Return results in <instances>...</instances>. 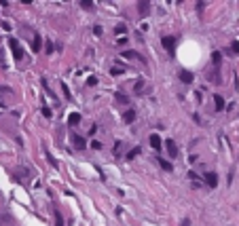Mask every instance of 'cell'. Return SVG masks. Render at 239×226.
Returning <instances> with one entry per match:
<instances>
[{
    "instance_id": "1",
    "label": "cell",
    "mask_w": 239,
    "mask_h": 226,
    "mask_svg": "<svg viewBox=\"0 0 239 226\" xmlns=\"http://www.w3.org/2000/svg\"><path fill=\"white\" fill-rule=\"evenodd\" d=\"M9 47H11V51H13V59L15 61H21L25 57L24 49H21V42H19L17 38H11V40H9Z\"/></svg>"
},
{
    "instance_id": "2",
    "label": "cell",
    "mask_w": 239,
    "mask_h": 226,
    "mask_svg": "<svg viewBox=\"0 0 239 226\" xmlns=\"http://www.w3.org/2000/svg\"><path fill=\"white\" fill-rule=\"evenodd\" d=\"M161 45H163V49L174 57V51H176V38H174V36H163V38H161Z\"/></svg>"
},
{
    "instance_id": "3",
    "label": "cell",
    "mask_w": 239,
    "mask_h": 226,
    "mask_svg": "<svg viewBox=\"0 0 239 226\" xmlns=\"http://www.w3.org/2000/svg\"><path fill=\"white\" fill-rule=\"evenodd\" d=\"M165 150H167L169 159H176L178 156V146H176L174 140H165Z\"/></svg>"
},
{
    "instance_id": "4",
    "label": "cell",
    "mask_w": 239,
    "mask_h": 226,
    "mask_svg": "<svg viewBox=\"0 0 239 226\" xmlns=\"http://www.w3.org/2000/svg\"><path fill=\"white\" fill-rule=\"evenodd\" d=\"M205 184H207L210 188H216V186H218V176H216L214 171L205 173Z\"/></svg>"
},
{
    "instance_id": "5",
    "label": "cell",
    "mask_w": 239,
    "mask_h": 226,
    "mask_svg": "<svg viewBox=\"0 0 239 226\" xmlns=\"http://www.w3.org/2000/svg\"><path fill=\"white\" fill-rule=\"evenodd\" d=\"M138 13H140V17H146L150 13V4L148 2H138Z\"/></svg>"
},
{
    "instance_id": "6",
    "label": "cell",
    "mask_w": 239,
    "mask_h": 226,
    "mask_svg": "<svg viewBox=\"0 0 239 226\" xmlns=\"http://www.w3.org/2000/svg\"><path fill=\"white\" fill-rule=\"evenodd\" d=\"M72 142H74V146H76L78 150H83V148H87V144H85V140L81 137V135H76V133H72Z\"/></svg>"
},
{
    "instance_id": "7",
    "label": "cell",
    "mask_w": 239,
    "mask_h": 226,
    "mask_svg": "<svg viewBox=\"0 0 239 226\" xmlns=\"http://www.w3.org/2000/svg\"><path fill=\"white\" fill-rule=\"evenodd\" d=\"M40 49H42V38H40V34H34V40H32V51L38 53Z\"/></svg>"
},
{
    "instance_id": "8",
    "label": "cell",
    "mask_w": 239,
    "mask_h": 226,
    "mask_svg": "<svg viewBox=\"0 0 239 226\" xmlns=\"http://www.w3.org/2000/svg\"><path fill=\"white\" fill-rule=\"evenodd\" d=\"M123 120H125V123H133V120H135V110H133V108L125 110V112H123Z\"/></svg>"
},
{
    "instance_id": "9",
    "label": "cell",
    "mask_w": 239,
    "mask_h": 226,
    "mask_svg": "<svg viewBox=\"0 0 239 226\" xmlns=\"http://www.w3.org/2000/svg\"><path fill=\"white\" fill-rule=\"evenodd\" d=\"M180 80H182V83H193V74L188 70H180Z\"/></svg>"
},
{
    "instance_id": "10",
    "label": "cell",
    "mask_w": 239,
    "mask_h": 226,
    "mask_svg": "<svg viewBox=\"0 0 239 226\" xmlns=\"http://www.w3.org/2000/svg\"><path fill=\"white\" fill-rule=\"evenodd\" d=\"M148 140H150V146H153L155 150H159V148H161V137H159L157 133H153V135H150Z\"/></svg>"
},
{
    "instance_id": "11",
    "label": "cell",
    "mask_w": 239,
    "mask_h": 226,
    "mask_svg": "<svg viewBox=\"0 0 239 226\" xmlns=\"http://www.w3.org/2000/svg\"><path fill=\"white\" fill-rule=\"evenodd\" d=\"M214 106H216V110H224V97L214 95Z\"/></svg>"
},
{
    "instance_id": "12",
    "label": "cell",
    "mask_w": 239,
    "mask_h": 226,
    "mask_svg": "<svg viewBox=\"0 0 239 226\" xmlns=\"http://www.w3.org/2000/svg\"><path fill=\"white\" fill-rule=\"evenodd\" d=\"M133 93H138V95L144 93V80H142V78H138V80H135V85H133Z\"/></svg>"
},
{
    "instance_id": "13",
    "label": "cell",
    "mask_w": 239,
    "mask_h": 226,
    "mask_svg": "<svg viewBox=\"0 0 239 226\" xmlns=\"http://www.w3.org/2000/svg\"><path fill=\"white\" fill-rule=\"evenodd\" d=\"M140 152H142V148H140V146H135L133 150H129V152H127V156H125V159H127V161H133V159L140 154Z\"/></svg>"
},
{
    "instance_id": "14",
    "label": "cell",
    "mask_w": 239,
    "mask_h": 226,
    "mask_svg": "<svg viewBox=\"0 0 239 226\" xmlns=\"http://www.w3.org/2000/svg\"><path fill=\"white\" fill-rule=\"evenodd\" d=\"M81 123V114L78 112H72L70 116H68V125H78Z\"/></svg>"
},
{
    "instance_id": "15",
    "label": "cell",
    "mask_w": 239,
    "mask_h": 226,
    "mask_svg": "<svg viewBox=\"0 0 239 226\" xmlns=\"http://www.w3.org/2000/svg\"><path fill=\"white\" fill-rule=\"evenodd\" d=\"M121 57H127V59H142L140 57V53H135V51H123V55Z\"/></svg>"
},
{
    "instance_id": "16",
    "label": "cell",
    "mask_w": 239,
    "mask_h": 226,
    "mask_svg": "<svg viewBox=\"0 0 239 226\" xmlns=\"http://www.w3.org/2000/svg\"><path fill=\"white\" fill-rule=\"evenodd\" d=\"M114 99H117L119 104H129V97L125 95V93H114Z\"/></svg>"
},
{
    "instance_id": "17",
    "label": "cell",
    "mask_w": 239,
    "mask_h": 226,
    "mask_svg": "<svg viewBox=\"0 0 239 226\" xmlns=\"http://www.w3.org/2000/svg\"><path fill=\"white\" fill-rule=\"evenodd\" d=\"M157 161H159V165L163 167L165 171H171V169H174V167H171V163H169V161H165V159H157Z\"/></svg>"
},
{
    "instance_id": "18",
    "label": "cell",
    "mask_w": 239,
    "mask_h": 226,
    "mask_svg": "<svg viewBox=\"0 0 239 226\" xmlns=\"http://www.w3.org/2000/svg\"><path fill=\"white\" fill-rule=\"evenodd\" d=\"M55 226H64V218H61L60 209H55Z\"/></svg>"
},
{
    "instance_id": "19",
    "label": "cell",
    "mask_w": 239,
    "mask_h": 226,
    "mask_svg": "<svg viewBox=\"0 0 239 226\" xmlns=\"http://www.w3.org/2000/svg\"><path fill=\"white\" fill-rule=\"evenodd\" d=\"M110 74H112V76H119V74H123V68H121V66H112V68H110Z\"/></svg>"
},
{
    "instance_id": "20",
    "label": "cell",
    "mask_w": 239,
    "mask_h": 226,
    "mask_svg": "<svg viewBox=\"0 0 239 226\" xmlns=\"http://www.w3.org/2000/svg\"><path fill=\"white\" fill-rule=\"evenodd\" d=\"M220 59H222V55H220L218 51H214V53H212V61H214L216 66H218V63H220Z\"/></svg>"
},
{
    "instance_id": "21",
    "label": "cell",
    "mask_w": 239,
    "mask_h": 226,
    "mask_svg": "<svg viewBox=\"0 0 239 226\" xmlns=\"http://www.w3.org/2000/svg\"><path fill=\"white\" fill-rule=\"evenodd\" d=\"M231 53H237V55H239V40H233V45H231Z\"/></svg>"
},
{
    "instance_id": "22",
    "label": "cell",
    "mask_w": 239,
    "mask_h": 226,
    "mask_svg": "<svg viewBox=\"0 0 239 226\" xmlns=\"http://www.w3.org/2000/svg\"><path fill=\"white\" fill-rule=\"evenodd\" d=\"M87 85H89V87H95V85H97V78H95V76H89V78H87Z\"/></svg>"
},
{
    "instance_id": "23",
    "label": "cell",
    "mask_w": 239,
    "mask_h": 226,
    "mask_svg": "<svg viewBox=\"0 0 239 226\" xmlns=\"http://www.w3.org/2000/svg\"><path fill=\"white\" fill-rule=\"evenodd\" d=\"M81 7H85V9H91V7H93V2H91V0H83V2H81Z\"/></svg>"
},
{
    "instance_id": "24",
    "label": "cell",
    "mask_w": 239,
    "mask_h": 226,
    "mask_svg": "<svg viewBox=\"0 0 239 226\" xmlns=\"http://www.w3.org/2000/svg\"><path fill=\"white\" fill-rule=\"evenodd\" d=\"M47 159H49V163H51V165H53V167H55V169H57V161H55L53 156L49 154V152H47Z\"/></svg>"
},
{
    "instance_id": "25",
    "label": "cell",
    "mask_w": 239,
    "mask_h": 226,
    "mask_svg": "<svg viewBox=\"0 0 239 226\" xmlns=\"http://www.w3.org/2000/svg\"><path fill=\"white\" fill-rule=\"evenodd\" d=\"M42 114H45L47 119H51V110H49V106H42Z\"/></svg>"
},
{
    "instance_id": "26",
    "label": "cell",
    "mask_w": 239,
    "mask_h": 226,
    "mask_svg": "<svg viewBox=\"0 0 239 226\" xmlns=\"http://www.w3.org/2000/svg\"><path fill=\"white\" fill-rule=\"evenodd\" d=\"M91 148H95V150H100V148H102V142H97V140H93V142H91Z\"/></svg>"
},
{
    "instance_id": "27",
    "label": "cell",
    "mask_w": 239,
    "mask_h": 226,
    "mask_svg": "<svg viewBox=\"0 0 239 226\" xmlns=\"http://www.w3.org/2000/svg\"><path fill=\"white\" fill-rule=\"evenodd\" d=\"M61 89H64V95H66V97H68V99H70V91H68V87H66V85H64V83H61Z\"/></svg>"
},
{
    "instance_id": "28",
    "label": "cell",
    "mask_w": 239,
    "mask_h": 226,
    "mask_svg": "<svg viewBox=\"0 0 239 226\" xmlns=\"http://www.w3.org/2000/svg\"><path fill=\"white\" fill-rule=\"evenodd\" d=\"M114 32H117V34H123V32H125V25H117Z\"/></svg>"
},
{
    "instance_id": "29",
    "label": "cell",
    "mask_w": 239,
    "mask_h": 226,
    "mask_svg": "<svg viewBox=\"0 0 239 226\" xmlns=\"http://www.w3.org/2000/svg\"><path fill=\"white\" fill-rule=\"evenodd\" d=\"M93 34H95V36L102 34V25H95V28H93Z\"/></svg>"
},
{
    "instance_id": "30",
    "label": "cell",
    "mask_w": 239,
    "mask_h": 226,
    "mask_svg": "<svg viewBox=\"0 0 239 226\" xmlns=\"http://www.w3.org/2000/svg\"><path fill=\"white\" fill-rule=\"evenodd\" d=\"M180 226H191V220H188V218H184V220L180 222Z\"/></svg>"
},
{
    "instance_id": "31",
    "label": "cell",
    "mask_w": 239,
    "mask_h": 226,
    "mask_svg": "<svg viewBox=\"0 0 239 226\" xmlns=\"http://www.w3.org/2000/svg\"><path fill=\"white\" fill-rule=\"evenodd\" d=\"M125 42H127V38H125V36H121L119 40H117V45H125Z\"/></svg>"
}]
</instances>
